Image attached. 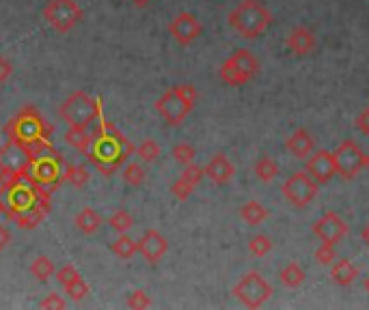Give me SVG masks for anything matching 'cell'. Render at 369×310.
<instances>
[{"label": "cell", "mask_w": 369, "mask_h": 310, "mask_svg": "<svg viewBox=\"0 0 369 310\" xmlns=\"http://www.w3.org/2000/svg\"><path fill=\"white\" fill-rule=\"evenodd\" d=\"M97 121L100 123L93 134V147L86 157L97 168V173L104 177H113L136 153V147L126 134H121L111 121H106L104 113L97 115Z\"/></svg>", "instance_id": "obj_1"}, {"label": "cell", "mask_w": 369, "mask_h": 310, "mask_svg": "<svg viewBox=\"0 0 369 310\" xmlns=\"http://www.w3.org/2000/svg\"><path fill=\"white\" fill-rule=\"evenodd\" d=\"M3 132H5L7 140H13L17 144H22V147L26 149V153H28L35 144L50 140L52 132H55V127H52L44 119V115L37 110V108L28 104L13 119L7 121Z\"/></svg>", "instance_id": "obj_2"}, {"label": "cell", "mask_w": 369, "mask_h": 310, "mask_svg": "<svg viewBox=\"0 0 369 310\" xmlns=\"http://www.w3.org/2000/svg\"><path fill=\"white\" fill-rule=\"evenodd\" d=\"M272 24V13L261 5V0H242L229 13V26L244 39H257Z\"/></svg>", "instance_id": "obj_3"}, {"label": "cell", "mask_w": 369, "mask_h": 310, "mask_svg": "<svg viewBox=\"0 0 369 310\" xmlns=\"http://www.w3.org/2000/svg\"><path fill=\"white\" fill-rule=\"evenodd\" d=\"M197 88L192 84H178L164 90L162 97L155 101V110L160 115L167 125H182L186 117L192 113V108L197 104Z\"/></svg>", "instance_id": "obj_4"}, {"label": "cell", "mask_w": 369, "mask_h": 310, "mask_svg": "<svg viewBox=\"0 0 369 310\" xmlns=\"http://www.w3.org/2000/svg\"><path fill=\"white\" fill-rule=\"evenodd\" d=\"M102 113V99L91 97L86 90L78 88L59 106V117L69 127H84L89 130V125L97 121V115Z\"/></svg>", "instance_id": "obj_5"}, {"label": "cell", "mask_w": 369, "mask_h": 310, "mask_svg": "<svg viewBox=\"0 0 369 310\" xmlns=\"http://www.w3.org/2000/svg\"><path fill=\"white\" fill-rule=\"evenodd\" d=\"M257 74H259V61L251 50H244V48L236 50L218 69L220 80L229 86L249 84Z\"/></svg>", "instance_id": "obj_6"}, {"label": "cell", "mask_w": 369, "mask_h": 310, "mask_svg": "<svg viewBox=\"0 0 369 310\" xmlns=\"http://www.w3.org/2000/svg\"><path fill=\"white\" fill-rule=\"evenodd\" d=\"M63 166H65L63 155L55 147H48L41 155L30 159L28 173L24 177H30L50 192H55L63 184V171H61Z\"/></svg>", "instance_id": "obj_7"}, {"label": "cell", "mask_w": 369, "mask_h": 310, "mask_svg": "<svg viewBox=\"0 0 369 310\" xmlns=\"http://www.w3.org/2000/svg\"><path fill=\"white\" fill-rule=\"evenodd\" d=\"M41 15L48 26H52L59 35H67L82 22L84 11L76 0H48Z\"/></svg>", "instance_id": "obj_8"}, {"label": "cell", "mask_w": 369, "mask_h": 310, "mask_svg": "<svg viewBox=\"0 0 369 310\" xmlns=\"http://www.w3.org/2000/svg\"><path fill=\"white\" fill-rule=\"evenodd\" d=\"M274 293L272 284L261 276L259 271H249L236 282L234 296L246 308H261Z\"/></svg>", "instance_id": "obj_9"}, {"label": "cell", "mask_w": 369, "mask_h": 310, "mask_svg": "<svg viewBox=\"0 0 369 310\" xmlns=\"http://www.w3.org/2000/svg\"><path fill=\"white\" fill-rule=\"evenodd\" d=\"M332 157H335L337 175L346 181L354 179L367 166V155L354 140H343L337 147V151L332 153Z\"/></svg>", "instance_id": "obj_10"}, {"label": "cell", "mask_w": 369, "mask_h": 310, "mask_svg": "<svg viewBox=\"0 0 369 310\" xmlns=\"http://www.w3.org/2000/svg\"><path fill=\"white\" fill-rule=\"evenodd\" d=\"M318 184L309 177L307 171H298L294 173L285 184H283V198L287 200L290 205L303 209L307 207L311 200L315 198V194H318Z\"/></svg>", "instance_id": "obj_11"}, {"label": "cell", "mask_w": 369, "mask_h": 310, "mask_svg": "<svg viewBox=\"0 0 369 310\" xmlns=\"http://www.w3.org/2000/svg\"><path fill=\"white\" fill-rule=\"evenodd\" d=\"M201 32H203V26L199 22V17L195 13H190V11H180L169 22V35L180 46L195 43Z\"/></svg>", "instance_id": "obj_12"}, {"label": "cell", "mask_w": 369, "mask_h": 310, "mask_svg": "<svg viewBox=\"0 0 369 310\" xmlns=\"http://www.w3.org/2000/svg\"><path fill=\"white\" fill-rule=\"evenodd\" d=\"M30 166V155L22 144H17L13 140H7L0 147V171L3 173H15V175H26Z\"/></svg>", "instance_id": "obj_13"}, {"label": "cell", "mask_w": 369, "mask_h": 310, "mask_svg": "<svg viewBox=\"0 0 369 310\" xmlns=\"http://www.w3.org/2000/svg\"><path fill=\"white\" fill-rule=\"evenodd\" d=\"M313 233L320 242L335 246L348 235V224H346L343 217L337 215L335 211H326L320 220L313 224Z\"/></svg>", "instance_id": "obj_14"}, {"label": "cell", "mask_w": 369, "mask_h": 310, "mask_svg": "<svg viewBox=\"0 0 369 310\" xmlns=\"http://www.w3.org/2000/svg\"><path fill=\"white\" fill-rule=\"evenodd\" d=\"M136 246H138V252L145 257V261L151 263V265L160 263L164 259L167 250H169L167 237L158 229H147L143 235H140V240L136 242Z\"/></svg>", "instance_id": "obj_15"}, {"label": "cell", "mask_w": 369, "mask_h": 310, "mask_svg": "<svg viewBox=\"0 0 369 310\" xmlns=\"http://www.w3.org/2000/svg\"><path fill=\"white\" fill-rule=\"evenodd\" d=\"M307 173H309V177L318 186L328 184V181L337 175V171H335V157H332V153L326 151V149H320V151L311 153L307 157Z\"/></svg>", "instance_id": "obj_16"}, {"label": "cell", "mask_w": 369, "mask_h": 310, "mask_svg": "<svg viewBox=\"0 0 369 310\" xmlns=\"http://www.w3.org/2000/svg\"><path fill=\"white\" fill-rule=\"evenodd\" d=\"M203 173H205V177L212 181L214 186H227L234 179V175H236V166H234L231 159L227 157V155L216 153L203 166Z\"/></svg>", "instance_id": "obj_17"}, {"label": "cell", "mask_w": 369, "mask_h": 310, "mask_svg": "<svg viewBox=\"0 0 369 310\" xmlns=\"http://www.w3.org/2000/svg\"><path fill=\"white\" fill-rule=\"evenodd\" d=\"M285 46L296 57H307L315 50V35L307 26H296L285 39Z\"/></svg>", "instance_id": "obj_18"}, {"label": "cell", "mask_w": 369, "mask_h": 310, "mask_svg": "<svg viewBox=\"0 0 369 310\" xmlns=\"http://www.w3.org/2000/svg\"><path fill=\"white\" fill-rule=\"evenodd\" d=\"M285 147H287V151H290L296 159H307V157L313 153L315 140H313V136L305 130V127H298V130L287 138Z\"/></svg>", "instance_id": "obj_19"}, {"label": "cell", "mask_w": 369, "mask_h": 310, "mask_svg": "<svg viewBox=\"0 0 369 310\" xmlns=\"http://www.w3.org/2000/svg\"><path fill=\"white\" fill-rule=\"evenodd\" d=\"M330 278H332V282L339 284V287H350L359 278V267L352 261L339 259V261L332 263V267H330Z\"/></svg>", "instance_id": "obj_20"}, {"label": "cell", "mask_w": 369, "mask_h": 310, "mask_svg": "<svg viewBox=\"0 0 369 310\" xmlns=\"http://www.w3.org/2000/svg\"><path fill=\"white\" fill-rule=\"evenodd\" d=\"M74 226H76L82 235L91 237V235H95V233L102 229V215H100L93 207H84V209H80V211L76 213Z\"/></svg>", "instance_id": "obj_21"}, {"label": "cell", "mask_w": 369, "mask_h": 310, "mask_svg": "<svg viewBox=\"0 0 369 310\" xmlns=\"http://www.w3.org/2000/svg\"><path fill=\"white\" fill-rule=\"evenodd\" d=\"M65 142L69 147H74L78 153H89L93 147V134H89V130H84V127H69L65 132Z\"/></svg>", "instance_id": "obj_22"}, {"label": "cell", "mask_w": 369, "mask_h": 310, "mask_svg": "<svg viewBox=\"0 0 369 310\" xmlns=\"http://www.w3.org/2000/svg\"><path fill=\"white\" fill-rule=\"evenodd\" d=\"M89 171L82 164H65L63 166V184H69L78 190H82L86 184H89Z\"/></svg>", "instance_id": "obj_23"}, {"label": "cell", "mask_w": 369, "mask_h": 310, "mask_svg": "<svg viewBox=\"0 0 369 310\" xmlns=\"http://www.w3.org/2000/svg\"><path fill=\"white\" fill-rule=\"evenodd\" d=\"M28 269H30V276L37 278L39 282H48V280L57 273L55 261H52L50 257H46V254H39V257H35Z\"/></svg>", "instance_id": "obj_24"}, {"label": "cell", "mask_w": 369, "mask_h": 310, "mask_svg": "<svg viewBox=\"0 0 369 310\" xmlns=\"http://www.w3.org/2000/svg\"><path fill=\"white\" fill-rule=\"evenodd\" d=\"M240 217H242L246 224L257 226V224H261L268 217V209L263 207L259 200H249V203H244L240 207Z\"/></svg>", "instance_id": "obj_25"}, {"label": "cell", "mask_w": 369, "mask_h": 310, "mask_svg": "<svg viewBox=\"0 0 369 310\" xmlns=\"http://www.w3.org/2000/svg\"><path fill=\"white\" fill-rule=\"evenodd\" d=\"M111 250H113V254H115L117 259L130 261L134 254L138 252V246H136V240H132L128 233H119V237L113 242Z\"/></svg>", "instance_id": "obj_26"}, {"label": "cell", "mask_w": 369, "mask_h": 310, "mask_svg": "<svg viewBox=\"0 0 369 310\" xmlns=\"http://www.w3.org/2000/svg\"><path fill=\"white\" fill-rule=\"evenodd\" d=\"M61 287L65 291V296L72 302H82L86 296H89V284L84 282V278L80 276V271H76L74 276L69 278L67 282H63Z\"/></svg>", "instance_id": "obj_27"}, {"label": "cell", "mask_w": 369, "mask_h": 310, "mask_svg": "<svg viewBox=\"0 0 369 310\" xmlns=\"http://www.w3.org/2000/svg\"><path fill=\"white\" fill-rule=\"evenodd\" d=\"M278 278H281V284H283V287L298 289L305 282V269L298 263H290V265H285L283 269H281Z\"/></svg>", "instance_id": "obj_28"}, {"label": "cell", "mask_w": 369, "mask_h": 310, "mask_svg": "<svg viewBox=\"0 0 369 310\" xmlns=\"http://www.w3.org/2000/svg\"><path fill=\"white\" fill-rule=\"evenodd\" d=\"M121 177L132 188H140L145 184V179H147L145 168L140 166L138 162H126V166H123V171H121Z\"/></svg>", "instance_id": "obj_29"}, {"label": "cell", "mask_w": 369, "mask_h": 310, "mask_svg": "<svg viewBox=\"0 0 369 310\" xmlns=\"http://www.w3.org/2000/svg\"><path fill=\"white\" fill-rule=\"evenodd\" d=\"M255 175L259 181H263V184H270V181L278 175V164L268 155H261L255 162Z\"/></svg>", "instance_id": "obj_30"}, {"label": "cell", "mask_w": 369, "mask_h": 310, "mask_svg": "<svg viewBox=\"0 0 369 310\" xmlns=\"http://www.w3.org/2000/svg\"><path fill=\"white\" fill-rule=\"evenodd\" d=\"M108 226L115 233H128L134 226V215L128 209H117L111 217H108Z\"/></svg>", "instance_id": "obj_31"}, {"label": "cell", "mask_w": 369, "mask_h": 310, "mask_svg": "<svg viewBox=\"0 0 369 310\" xmlns=\"http://www.w3.org/2000/svg\"><path fill=\"white\" fill-rule=\"evenodd\" d=\"M160 153H162L160 144H158L153 138H145V140L136 147V155L140 157V162H145V164L155 162L158 157H160Z\"/></svg>", "instance_id": "obj_32"}, {"label": "cell", "mask_w": 369, "mask_h": 310, "mask_svg": "<svg viewBox=\"0 0 369 310\" xmlns=\"http://www.w3.org/2000/svg\"><path fill=\"white\" fill-rule=\"evenodd\" d=\"M197 157V149L192 147L190 142H178L173 147V159L182 164V166H188V164H192Z\"/></svg>", "instance_id": "obj_33"}, {"label": "cell", "mask_w": 369, "mask_h": 310, "mask_svg": "<svg viewBox=\"0 0 369 310\" xmlns=\"http://www.w3.org/2000/svg\"><path fill=\"white\" fill-rule=\"evenodd\" d=\"M249 252L253 254V257H257V259L266 257V254L272 252V240H270L268 235H255V237H251Z\"/></svg>", "instance_id": "obj_34"}, {"label": "cell", "mask_w": 369, "mask_h": 310, "mask_svg": "<svg viewBox=\"0 0 369 310\" xmlns=\"http://www.w3.org/2000/svg\"><path fill=\"white\" fill-rule=\"evenodd\" d=\"M203 177H205V173H203V168L199 166V164H188V166H184V171H182V175H180V179L182 181H186L188 186H192V188H197L201 181H203Z\"/></svg>", "instance_id": "obj_35"}, {"label": "cell", "mask_w": 369, "mask_h": 310, "mask_svg": "<svg viewBox=\"0 0 369 310\" xmlns=\"http://www.w3.org/2000/svg\"><path fill=\"white\" fill-rule=\"evenodd\" d=\"M126 306L132 310H145L151 306V298L147 296V291L138 289V291H132V293L126 298Z\"/></svg>", "instance_id": "obj_36"}, {"label": "cell", "mask_w": 369, "mask_h": 310, "mask_svg": "<svg viewBox=\"0 0 369 310\" xmlns=\"http://www.w3.org/2000/svg\"><path fill=\"white\" fill-rule=\"evenodd\" d=\"M335 259H337V254H335V246H332V244H324L322 242V246L315 250V261L322 263V265H332V263H335Z\"/></svg>", "instance_id": "obj_37"}, {"label": "cell", "mask_w": 369, "mask_h": 310, "mask_svg": "<svg viewBox=\"0 0 369 310\" xmlns=\"http://www.w3.org/2000/svg\"><path fill=\"white\" fill-rule=\"evenodd\" d=\"M39 308H44V310H63V308H67V302H65V298L63 296H59V293H48L41 302H39Z\"/></svg>", "instance_id": "obj_38"}, {"label": "cell", "mask_w": 369, "mask_h": 310, "mask_svg": "<svg viewBox=\"0 0 369 310\" xmlns=\"http://www.w3.org/2000/svg\"><path fill=\"white\" fill-rule=\"evenodd\" d=\"M171 192H173V196L178 198V200H188V198H190V194L195 192V188L188 186L186 181L178 179V181H175V184L171 186Z\"/></svg>", "instance_id": "obj_39"}, {"label": "cell", "mask_w": 369, "mask_h": 310, "mask_svg": "<svg viewBox=\"0 0 369 310\" xmlns=\"http://www.w3.org/2000/svg\"><path fill=\"white\" fill-rule=\"evenodd\" d=\"M11 76H13V63H11V59L5 57V54H0V86L9 82Z\"/></svg>", "instance_id": "obj_40"}, {"label": "cell", "mask_w": 369, "mask_h": 310, "mask_svg": "<svg viewBox=\"0 0 369 310\" xmlns=\"http://www.w3.org/2000/svg\"><path fill=\"white\" fill-rule=\"evenodd\" d=\"M357 127L361 134L369 136V108H365V110L357 117Z\"/></svg>", "instance_id": "obj_41"}, {"label": "cell", "mask_w": 369, "mask_h": 310, "mask_svg": "<svg viewBox=\"0 0 369 310\" xmlns=\"http://www.w3.org/2000/svg\"><path fill=\"white\" fill-rule=\"evenodd\" d=\"M11 244V231L7 226L0 224V252L7 250V246Z\"/></svg>", "instance_id": "obj_42"}, {"label": "cell", "mask_w": 369, "mask_h": 310, "mask_svg": "<svg viewBox=\"0 0 369 310\" xmlns=\"http://www.w3.org/2000/svg\"><path fill=\"white\" fill-rule=\"evenodd\" d=\"M361 240H363V244H367L369 246V222L363 226V231H361Z\"/></svg>", "instance_id": "obj_43"}, {"label": "cell", "mask_w": 369, "mask_h": 310, "mask_svg": "<svg viewBox=\"0 0 369 310\" xmlns=\"http://www.w3.org/2000/svg\"><path fill=\"white\" fill-rule=\"evenodd\" d=\"M130 3L136 5V7H147V5L151 3V0H130Z\"/></svg>", "instance_id": "obj_44"}, {"label": "cell", "mask_w": 369, "mask_h": 310, "mask_svg": "<svg viewBox=\"0 0 369 310\" xmlns=\"http://www.w3.org/2000/svg\"><path fill=\"white\" fill-rule=\"evenodd\" d=\"M5 209H7V205H5V200L0 198V215H5Z\"/></svg>", "instance_id": "obj_45"}, {"label": "cell", "mask_w": 369, "mask_h": 310, "mask_svg": "<svg viewBox=\"0 0 369 310\" xmlns=\"http://www.w3.org/2000/svg\"><path fill=\"white\" fill-rule=\"evenodd\" d=\"M365 291H367V293H369V276L365 278Z\"/></svg>", "instance_id": "obj_46"}, {"label": "cell", "mask_w": 369, "mask_h": 310, "mask_svg": "<svg viewBox=\"0 0 369 310\" xmlns=\"http://www.w3.org/2000/svg\"><path fill=\"white\" fill-rule=\"evenodd\" d=\"M367 166H369V157H367Z\"/></svg>", "instance_id": "obj_47"}]
</instances>
